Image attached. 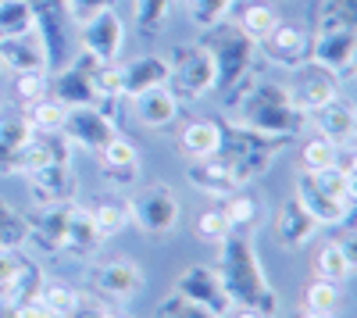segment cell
Returning a JSON list of instances; mask_svg holds the SVG:
<instances>
[{
  "label": "cell",
  "instance_id": "obj_29",
  "mask_svg": "<svg viewBox=\"0 0 357 318\" xmlns=\"http://www.w3.org/2000/svg\"><path fill=\"white\" fill-rule=\"evenodd\" d=\"M22 114H25V122L33 126V132H61L68 107L47 93V97H40V100H33V104H25Z\"/></svg>",
  "mask_w": 357,
  "mask_h": 318
},
{
  "label": "cell",
  "instance_id": "obj_3",
  "mask_svg": "<svg viewBox=\"0 0 357 318\" xmlns=\"http://www.w3.org/2000/svg\"><path fill=\"white\" fill-rule=\"evenodd\" d=\"M200 43L211 50L215 57V93H229L236 82H243L254 65H257V43L243 33L240 25H229V22H218L211 29L200 33Z\"/></svg>",
  "mask_w": 357,
  "mask_h": 318
},
{
  "label": "cell",
  "instance_id": "obj_31",
  "mask_svg": "<svg viewBox=\"0 0 357 318\" xmlns=\"http://www.w3.org/2000/svg\"><path fill=\"white\" fill-rule=\"evenodd\" d=\"M222 211H225V218H229L232 229H254V225L261 222V204H257V197L247 193V186L236 190V193H229L225 204H222Z\"/></svg>",
  "mask_w": 357,
  "mask_h": 318
},
{
  "label": "cell",
  "instance_id": "obj_33",
  "mask_svg": "<svg viewBox=\"0 0 357 318\" xmlns=\"http://www.w3.org/2000/svg\"><path fill=\"white\" fill-rule=\"evenodd\" d=\"M25 240H29V218L8 197H0V247H25Z\"/></svg>",
  "mask_w": 357,
  "mask_h": 318
},
{
  "label": "cell",
  "instance_id": "obj_13",
  "mask_svg": "<svg viewBox=\"0 0 357 318\" xmlns=\"http://www.w3.org/2000/svg\"><path fill=\"white\" fill-rule=\"evenodd\" d=\"M190 183L200 190V193H207V197H215V200H225L229 193H236V190H243L247 186V179L236 172V165L218 151V154H211V158H200V161H190Z\"/></svg>",
  "mask_w": 357,
  "mask_h": 318
},
{
  "label": "cell",
  "instance_id": "obj_48",
  "mask_svg": "<svg viewBox=\"0 0 357 318\" xmlns=\"http://www.w3.org/2000/svg\"><path fill=\"white\" fill-rule=\"evenodd\" d=\"M222 318H275V311H264L257 304H229Z\"/></svg>",
  "mask_w": 357,
  "mask_h": 318
},
{
  "label": "cell",
  "instance_id": "obj_47",
  "mask_svg": "<svg viewBox=\"0 0 357 318\" xmlns=\"http://www.w3.org/2000/svg\"><path fill=\"white\" fill-rule=\"evenodd\" d=\"M158 318H218V315H211V311H204V308H197V304L183 301L178 294H172V297L161 304Z\"/></svg>",
  "mask_w": 357,
  "mask_h": 318
},
{
  "label": "cell",
  "instance_id": "obj_4",
  "mask_svg": "<svg viewBox=\"0 0 357 318\" xmlns=\"http://www.w3.org/2000/svg\"><path fill=\"white\" fill-rule=\"evenodd\" d=\"M168 90L178 97V104L204 100L215 93V57L200 40L197 43H178L168 54Z\"/></svg>",
  "mask_w": 357,
  "mask_h": 318
},
{
  "label": "cell",
  "instance_id": "obj_15",
  "mask_svg": "<svg viewBox=\"0 0 357 318\" xmlns=\"http://www.w3.org/2000/svg\"><path fill=\"white\" fill-rule=\"evenodd\" d=\"M97 61L89 54H75L72 57V65H65L61 72H57L50 79V97L54 100H61L65 107H82V104H100L97 93H93V86H89V68H93Z\"/></svg>",
  "mask_w": 357,
  "mask_h": 318
},
{
  "label": "cell",
  "instance_id": "obj_6",
  "mask_svg": "<svg viewBox=\"0 0 357 318\" xmlns=\"http://www.w3.org/2000/svg\"><path fill=\"white\" fill-rule=\"evenodd\" d=\"M129 222L146 236H168L172 229L183 218V204H178V193L165 183H151L139 186L129 197Z\"/></svg>",
  "mask_w": 357,
  "mask_h": 318
},
{
  "label": "cell",
  "instance_id": "obj_17",
  "mask_svg": "<svg viewBox=\"0 0 357 318\" xmlns=\"http://www.w3.org/2000/svg\"><path fill=\"white\" fill-rule=\"evenodd\" d=\"M29 179V190H33V200L36 208H47V204H72L75 193H79V179L72 165H47L40 172H33Z\"/></svg>",
  "mask_w": 357,
  "mask_h": 318
},
{
  "label": "cell",
  "instance_id": "obj_30",
  "mask_svg": "<svg viewBox=\"0 0 357 318\" xmlns=\"http://www.w3.org/2000/svg\"><path fill=\"white\" fill-rule=\"evenodd\" d=\"M325 29H357V0H318L314 33H325Z\"/></svg>",
  "mask_w": 357,
  "mask_h": 318
},
{
  "label": "cell",
  "instance_id": "obj_7",
  "mask_svg": "<svg viewBox=\"0 0 357 318\" xmlns=\"http://www.w3.org/2000/svg\"><path fill=\"white\" fill-rule=\"evenodd\" d=\"M143 286H146V275H143V268L136 262H129V257L97 262V265H89V272H86V290L111 301V304L139 297Z\"/></svg>",
  "mask_w": 357,
  "mask_h": 318
},
{
  "label": "cell",
  "instance_id": "obj_14",
  "mask_svg": "<svg viewBox=\"0 0 357 318\" xmlns=\"http://www.w3.org/2000/svg\"><path fill=\"white\" fill-rule=\"evenodd\" d=\"M340 79L333 75V72H325V68H318V65H301L296 68V82L289 86V97H293V104H296V111H304V114H311V111H318V107H325V104H333L336 97H340Z\"/></svg>",
  "mask_w": 357,
  "mask_h": 318
},
{
  "label": "cell",
  "instance_id": "obj_38",
  "mask_svg": "<svg viewBox=\"0 0 357 318\" xmlns=\"http://www.w3.org/2000/svg\"><path fill=\"white\" fill-rule=\"evenodd\" d=\"M340 161V147L329 139H321V136H311L304 147H301V165L304 172H325L329 165Z\"/></svg>",
  "mask_w": 357,
  "mask_h": 318
},
{
  "label": "cell",
  "instance_id": "obj_12",
  "mask_svg": "<svg viewBox=\"0 0 357 318\" xmlns=\"http://www.w3.org/2000/svg\"><path fill=\"white\" fill-rule=\"evenodd\" d=\"M175 294L183 301H190V304H197V308H204V311L218 315V318L232 304L229 294H225V286H222L218 268H211V265H190V268H183L178 279H175Z\"/></svg>",
  "mask_w": 357,
  "mask_h": 318
},
{
  "label": "cell",
  "instance_id": "obj_18",
  "mask_svg": "<svg viewBox=\"0 0 357 318\" xmlns=\"http://www.w3.org/2000/svg\"><path fill=\"white\" fill-rule=\"evenodd\" d=\"M311 122H314V132L321 139L336 143L340 151H350V143L357 139V111L350 100L336 97L333 104H325L318 111H311Z\"/></svg>",
  "mask_w": 357,
  "mask_h": 318
},
{
  "label": "cell",
  "instance_id": "obj_22",
  "mask_svg": "<svg viewBox=\"0 0 357 318\" xmlns=\"http://www.w3.org/2000/svg\"><path fill=\"white\" fill-rule=\"evenodd\" d=\"M97 158H100V168H104V179L111 186H118V190L136 186V179H139V151H136V143L129 136H114Z\"/></svg>",
  "mask_w": 357,
  "mask_h": 318
},
{
  "label": "cell",
  "instance_id": "obj_28",
  "mask_svg": "<svg viewBox=\"0 0 357 318\" xmlns=\"http://www.w3.org/2000/svg\"><path fill=\"white\" fill-rule=\"evenodd\" d=\"M36 33V4L33 0H0V36Z\"/></svg>",
  "mask_w": 357,
  "mask_h": 318
},
{
  "label": "cell",
  "instance_id": "obj_1",
  "mask_svg": "<svg viewBox=\"0 0 357 318\" xmlns=\"http://www.w3.org/2000/svg\"><path fill=\"white\" fill-rule=\"evenodd\" d=\"M225 122L264 132V136L293 139L304 129L307 119H304V111H296V104L289 97V86L247 75L243 82H236L225 93Z\"/></svg>",
  "mask_w": 357,
  "mask_h": 318
},
{
  "label": "cell",
  "instance_id": "obj_23",
  "mask_svg": "<svg viewBox=\"0 0 357 318\" xmlns=\"http://www.w3.org/2000/svg\"><path fill=\"white\" fill-rule=\"evenodd\" d=\"M222 139H225V126L215 119H193L178 129L175 147L186 161H200V158H211L222 151Z\"/></svg>",
  "mask_w": 357,
  "mask_h": 318
},
{
  "label": "cell",
  "instance_id": "obj_45",
  "mask_svg": "<svg viewBox=\"0 0 357 318\" xmlns=\"http://www.w3.org/2000/svg\"><path fill=\"white\" fill-rule=\"evenodd\" d=\"M61 8H65V15H68L72 25H82V22H89L93 15L114 8V0H61Z\"/></svg>",
  "mask_w": 357,
  "mask_h": 318
},
{
  "label": "cell",
  "instance_id": "obj_39",
  "mask_svg": "<svg viewBox=\"0 0 357 318\" xmlns=\"http://www.w3.org/2000/svg\"><path fill=\"white\" fill-rule=\"evenodd\" d=\"M232 8H236V0H190V22L204 33V29L225 22Z\"/></svg>",
  "mask_w": 357,
  "mask_h": 318
},
{
  "label": "cell",
  "instance_id": "obj_51",
  "mask_svg": "<svg viewBox=\"0 0 357 318\" xmlns=\"http://www.w3.org/2000/svg\"><path fill=\"white\" fill-rule=\"evenodd\" d=\"M33 4H47V0H33Z\"/></svg>",
  "mask_w": 357,
  "mask_h": 318
},
{
  "label": "cell",
  "instance_id": "obj_49",
  "mask_svg": "<svg viewBox=\"0 0 357 318\" xmlns=\"http://www.w3.org/2000/svg\"><path fill=\"white\" fill-rule=\"evenodd\" d=\"M293 318H336V311H318V308H296V315Z\"/></svg>",
  "mask_w": 357,
  "mask_h": 318
},
{
  "label": "cell",
  "instance_id": "obj_32",
  "mask_svg": "<svg viewBox=\"0 0 357 318\" xmlns=\"http://www.w3.org/2000/svg\"><path fill=\"white\" fill-rule=\"evenodd\" d=\"M89 86H93L100 104L118 100L122 97V65L118 61H97L93 68H89Z\"/></svg>",
  "mask_w": 357,
  "mask_h": 318
},
{
  "label": "cell",
  "instance_id": "obj_44",
  "mask_svg": "<svg viewBox=\"0 0 357 318\" xmlns=\"http://www.w3.org/2000/svg\"><path fill=\"white\" fill-rule=\"evenodd\" d=\"M0 318H57V315L36 294V297H22L15 304H0Z\"/></svg>",
  "mask_w": 357,
  "mask_h": 318
},
{
  "label": "cell",
  "instance_id": "obj_41",
  "mask_svg": "<svg viewBox=\"0 0 357 318\" xmlns=\"http://www.w3.org/2000/svg\"><path fill=\"white\" fill-rule=\"evenodd\" d=\"M229 233H232V225H229V218H225L222 208H204V211L197 215V236H200L204 243H215V247H218Z\"/></svg>",
  "mask_w": 357,
  "mask_h": 318
},
{
  "label": "cell",
  "instance_id": "obj_36",
  "mask_svg": "<svg viewBox=\"0 0 357 318\" xmlns=\"http://www.w3.org/2000/svg\"><path fill=\"white\" fill-rule=\"evenodd\" d=\"M236 25H240L254 43H261V40L279 25V11H275L272 4H247V8H243V18L236 22Z\"/></svg>",
  "mask_w": 357,
  "mask_h": 318
},
{
  "label": "cell",
  "instance_id": "obj_20",
  "mask_svg": "<svg viewBox=\"0 0 357 318\" xmlns=\"http://www.w3.org/2000/svg\"><path fill=\"white\" fill-rule=\"evenodd\" d=\"M0 68L8 72H33L43 68L50 72V54L40 33H25V36H0Z\"/></svg>",
  "mask_w": 357,
  "mask_h": 318
},
{
  "label": "cell",
  "instance_id": "obj_8",
  "mask_svg": "<svg viewBox=\"0 0 357 318\" xmlns=\"http://www.w3.org/2000/svg\"><path fill=\"white\" fill-rule=\"evenodd\" d=\"M61 132L72 139V147H86V151H93V154H100L114 136H122V132H118V122L104 111V104L68 107Z\"/></svg>",
  "mask_w": 357,
  "mask_h": 318
},
{
  "label": "cell",
  "instance_id": "obj_34",
  "mask_svg": "<svg viewBox=\"0 0 357 318\" xmlns=\"http://www.w3.org/2000/svg\"><path fill=\"white\" fill-rule=\"evenodd\" d=\"M89 218H93L97 233H100L104 240H111V236H118V233H126V229L132 225V222H129V208L118 204V200H107V204L89 208Z\"/></svg>",
  "mask_w": 357,
  "mask_h": 318
},
{
  "label": "cell",
  "instance_id": "obj_46",
  "mask_svg": "<svg viewBox=\"0 0 357 318\" xmlns=\"http://www.w3.org/2000/svg\"><path fill=\"white\" fill-rule=\"evenodd\" d=\"M111 315H118L111 301H104V297H97V294L86 290V294H79V304L72 308L68 318H111Z\"/></svg>",
  "mask_w": 357,
  "mask_h": 318
},
{
  "label": "cell",
  "instance_id": "obj_21",
  "mask_svg": "<svg viewBox=\"0 0 357 318\" xmlns=\"http://www.w3.org/2000/svg\"><path fill=\"white\" fill-rule=\"evenodd\" d=\"M318 229H321V225L304 211V204H301L296 197L282 200V204L275 208V240H279L286 250H304V247L314 240Z\"/></svg>",
  "mask_w": 357,
  "mask_h": 318
},
{
  "label": "cell",
  "instance_id": "obj_9",
  "mask_svg": "<svg viewBox=\"0 0 357 318\" xmlns=\"http://www.w3.org/2000/svg\"><path fill=\"white\" fill-rule=\"evenodd\" d=\"M311 65L333 72L340 82H347L354 75V65H357V29L311 33Z\"/></svg>",
  "mask_w": 357,
  "mask_h": 318
},
{
  "label": "cell",
  "instance_id": "obj_35",
  "mask_svg": "<svg viewBox=\"0 0 357 318\" xmlns=\"http://www.w3.org/2000/svg\"><path fill=\"white\" fill-rule=\"evenodd\" d=\"M172 15V0H132V25L143 36H154Z\"/></svg>",
  "mask_w": 357,
  "mask_h": 318
},
{
  "label": "cell",
  "instance_id": "obj_25",
  "mask_svg": "<svg viewBox=\"0 0 357 318\" xmlns=\"http://www.w3.org/2000/svg\"><path fill=\"white\" fill-rule=\"evenodd\" d=\"M132 107H136V122L146 126V129H168L178 122V97L168 90V86H154L139 97H132Z\"/></svg>",
  "mask_w": 357,
  "mask_h": 318
},
{
  "label": "cell",
  "instance_id": "obj_24",
  "mask_svg": "<svg viewBox=\"0 0 357 318\" xmlns=\"http://www.w3.org/2000/svg\"><path fill=\"white\" fill-rule=\"evenodd\" d=\"M168 82V54H139L122 65V97H139L154 86Z\"/></svg>",
  "mask_w": 357,
  "mask_h": 318
},
{
  "label": "cell",
  "instance_id": "obj_40",
  "mask_svg": "<svg viewBox=\"0 0 357 318\" xmlns=\"http://www.w3.org/2000/svg\"><path fill=\"white\" fill-rule=\"evenodd\" d=\"M79 294H82V290H72L68 282H43L40 301H43L57 318H68V315H72V308L79 304Z\"/></svg>",
  "mask_w": 357,
  "mask_h": 318
},
{
  "label": "cell",
  "instance_id": "obj_10",
  "mask_svg": "<svg viewBox=\"0 0 357 318\" xmlns=\"http://www.w3.org/2000/svg\"><path fill=\"white\" fill-rule=\"evenodd\" d=\"M79 29V50L89 54L93 61H118L126 47V22L114 8L93 15L89 22L75 25Z\"/></svg>",
  "mask_w": 357,
  "mask_h": 318
},
{
  "label": "cell",
  "instance_id": "obj_43",
  "mask_svg": "<svg viewBox=\"0 0 357 318\" xmlns=\"http://www.w3.org/2000/svg\"><path fill=\"white\" fill-rule=\"evenodd\" d=\"M304 304H307V308H318V311H336V304H340V286L314 275V279L307 282V290H304Z\"/></svg>",
  "mask_w": 357,
  "mask_h": 318
},
{
  "label": "cell",
  "instance_id": "obj_50",
  "mask_svg": "<svg viewBox=\"0 0 357 318\" xmlns=\"http://www.w3.org/2000/svg\"><path fill=\"white\" fill-rule=\"evenodd\" d=\"M111 318H132V315H111Z\"/></svg>",
  "mask_w": 357,
  "mask_h": 318
},
{
  "label": "cell",
  "instance_id": "obj_42",
  "mask_svg": "<svg viewBox=\"0 0 357 318\" xmlns=\"http://www.w3.org/2000/svg\"><path fill=\"white\" fill-rule=\"evenodd\" d=\"M33 136H36V132H33V126L25 122V114H0V143H4V147L18 151V147H25Z\"/></svg>",
  "mask_w": 357,
  "mask_h": 318
},
{
  "label": "cell",
  "instance_id": "obj_2",
  "mask_svg": "<svg viewBox=\"0 0 357 318\" xmlns=\"http://www.w3.org/2000/svg\"><path fill=\"white\" fill-rule=\"evenodd\" d=\"M218 275L232 304H257L264 311H279V297L254 247V229H232L218 243Z\"/></svg>",
  "mask_w": 357,
  "mask_h": 318
},
{
  "label": "cell",
  "instance_id": "obj_5",
  "mask_svg": "<svg viewBox=\"0 0 357 318\" xmlns=\"http://www.w3.org/2000/svg\"><path fill=\"white\" fill-rule=\"evenodd\" d=\"M286 139L282 136H264L254 129H240V126H225V139H222V154L236 165V172L250 183L257 176H264L272 161L282 154Z\"/></svg>",
  "mask_w": 357,
  "mask_h": 318
},
{
  "label": "cell",
  "instance_id": "obj_19",
  "mask_svg": "<svg viewBox=\"0 0 357 318\" xmlns=\"http://www.w3.org/2000/svg\"><path fill=\"white\" fill-rule=\"evenodd\" d=\"M75 204V200H72ZM72 204H47L29 218V240L43 254H65V229H68V211Z\"/></svg>",
  "mask_w": 357,
  "mask_h": 318
},
{
  "label": "cell",
  "instance_id": "obj_11",
  "mask_svg": "<svg viewBox=\"0 0 357 318\" xmlns=\"http://www.w3.org/2000/svg\"><path fill=\"white\" fill-rule=\"evenodd\" d=\"M257 50H264V57L272 65H279L286 72H296L301 65L311 61V29L279 18V25L257 43Z\"/></svg>",
  "mask_w": 357,
  "mask_h": 318
},
{
  "label": "cell",
  "instance_id": "obj_27",
  "mask_svg": "<svg viewBox=\"0 0 357 318\" xmlns=\"http://www.w3.org/2000/svg\"><path fill=\"white\" fill-rule=\"evenodd\" d=\"M100 247H104V236L97 233L93 218H89V208L72 204V211H68V229H65V254L93 257Z\"/></svg>",
  "mask_w": 357,
  "mask_h": 318
},
{
  "label": "cell",
  "instance_id": "obj_16",
  "mask_svg": "<svg viewBox=\"0 0 357 318\" xmlns=\"http://www.w3.org/2000/svg\"><path fill=\"white\" fill-rule=\"evenodd\" d=\"M296 200H301L304 211H307L318 225H329V229L350 225L354 204H343V200H336L329 190H321V186L314 183V176H307V172L296 179Z\"/></svg>",
  "mask_w": 357,
  "mask_h": 318
},
{
  "label": "cell",
  "instance_id": "obj_26",
  "mask_svg": "<svg viewBox=\"0 0 357 318\" xmlns=\"http://www.w3.org/2000/svg\"><path fill=\"white\" fill-rule=\"evenodd\" d=\"M354 262H357L354 240H329L325 247H318V254H314V275L343 286L354 275Z\"/></svg>",
  "mask_w": 357,
  "mask_h": 318
},
{
  "label": "cell",
  "instance_id": "obj_37",
  "mask_svg": "<svg viewBox=\"0 0 357 318\" xmlns=\"http://www.w3.org/2000/svg\"><path fill=\"white\" fill-rule=\"evenodd\" d=\"M11 93H15V100H22V104H33V100L47 97V93H50V72H43V68L11 72Z\"/></svg>",
  "mask_w": 357,
  "mask_h": 318
}]
</instances>
